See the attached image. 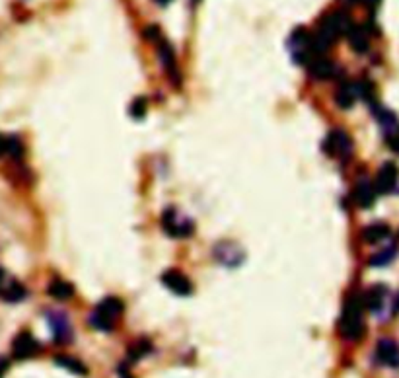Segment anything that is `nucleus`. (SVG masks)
<instances>
[{
	"mask_svg": "<svg viewBox=\"0 0 399 378\" xmlns=\"http://www.w3.org/2000/svg\"><path fill=\"white\" fill-rule=\"evenodd\" d=\"M213 258L220 261L224 267H237L242 261L246 260V254L234 242H220L213 249Z\"/></svg>",
	"mask_w": 399,
	"mask_h": 378,
	"instance_id": "423d86ee",
	"label": "nucleus"
},
{
	"mask_svg": "<svg viewBox=\"0 0 399 378\" xmlns=\"http://www.w3.org/2000/svg\"><path fill=\"white\" fill-rule=\"evenodd\" d=\"M121 314H123V301H119L117 296H108L88 316V324L99 332H111L117 325Z\"/></svg>",
	"mask_w": 399,
	"mask_h": 378,
	"instance_id": "f03ea898",
	"label": "nucleus"
},
{
	"mask_svg": "<svg viewBox=\"0 0 399 378\" xmlns=\"http://www.w3.org/2000/svg\"><path fill=\"white\" fill-rule=\"evenodd\" d=\"M6 370H8V361H6V359H0V378L4 377Z\"/></svg>",
	"mask_w": 399,
	"mask_h": 378,
	"instance_id": "cd10ccee",
	"label": "nucleus"
},
{
	"mask_svg": "<svg viewBox=\"0 0 399 378\" xmlns=\"http://www.w3.org/2000/svg\"><path fill=\"white\" fill-rule=\"evenodd\" d=\"M146 113V100L144 97H137L133 104H130V115L135 119H142Z\"/></svg>",
	"mask_w": 399,
	"mask_h": 378,
	"instance_id": "b1692460",
	"label": "nucleus"
},
{
	"mask_svg": "<svg viewBox=\"0 0 399 378\" xmlns=\"http://www.w3.org/2000/svg\"><path fill=\"white\" fill-rule=\"evenodd\" d=\"M353 195H355L356 205L360 207V209H370V207L374 205L378 193L374 184H370L368 180H360V182L355 185V193Z\"/></svg>",
	"mask_w": 399,
	"mask_h": 378,
	"instance_id": "2eb2a0df",
	"label": "nucleus"
},
{
	"mask_svg": "<svg viewBox=\"0 0 399 378\" xmlns=\"http://www.w3.org/2000/svg\"><path fill=\"white\" fill-rule=\"evenodd\" d=\"M47 292L53 296L55 301H68L75 296V287L70 283L63 281V279H53L47 287Z\"/></svg>",
	"mask_w": 399,
	"mask_h": 378,
	"instance_id": "6ab92c4d",
	"label": "nucleus"
},
{
	"mask_svg": "<svg viewBox=\"0 0 399 378\" xmlns=\"http://www.w3.org/2000/svg\"><path fill=\"white\" fill-rule=\"evenodd\" d=\"M308 70H310V75L313 78H318V80H329V78H333L335 73H337V66L335 63L327 57V55H315L312 57L308 63Z\"/></svg>",
	"mask_w": 399,
	"mask_h": 378,
	"instance_id": "9d476101",
	"label": "nucleus"
},
{
	"mask_svg": "<svg viewBox=\"0 0 399 378\" xmlns=\"http://www.w3.org/2000/svg\"><path fill=\"white\" fill-rule=\"evenodd\" d=\"M55 365H59V367L66 368L68 372H72V375H78V377H86L88 375V368L75 359V357H68V355H57L55 357Z\"/></svg>",
	"mask_w": 399,
	"mask_h": 378,
	"instance_id": "aec40b11",
	"label": "nucleus"
},
{
	"mask_svg": "<svg viewBox=\"0 0 399 378\" xmlns=\"http://www.w3.org/2000/svg\"><path fill=\"white\" fill-rule=\"evenodd\" d=\"M324 149L327 154L337 156L339 160H347L353 154V141L343 129H333L327 135Z\"/></svg>",
	"mask_w": 399,
	"mask_h": 378,
	"instance_id": "39448f33",
	"label": "nucleus"
},
{
	"mask_svg": "<svg viewBox=\"0 0 399 378\" xmlns=\"http://www.w3.org/2000/svg\"><path fill=\"white\" fill-rule=\"evenodd\" d=\"M162 227L166 234L172 238H189L193 234V223L189 218L182 216L173 207L166 209L162 215Z\"/></svg>",
	"mask_w": 399,
	"mask_h": 378,
	"instance_id": "7ed1b4c3",
	"label": "nucleus"
},
{
	"mask_svg": "<svg viewBox=\"0 0 399 378\" xmlns=\"http://www.w3.org/2000/svg\"><path fill=\"white\" fill-rule=\"evenodd\" d=\"M119 375H121V378H130V370L127 363H123V365L119 367Z\"/></svg>",
	"mask_w": 399,
	"mask_h": 378,
	"instance_id": "bb28decb",
	"label": "nucleus"
},
{
	"mask_svg": "<svg viewBox=\"0 0 399 378\" xmlns=\"http://www.w3.org/2000/svg\"><path fill=\"white\" fill-rule=\"evenodd\" d=\"M386 141H388L389 149L399 154V127H396V129H391L386 133Z\"/></svg>",
	"mask_w": 399,
	"mask_h": 378,
	"instance_id": "393cba45",
	"label": "nucleus"
},
{
	"mask_svg": "<svg viewBox=\"0 0 399 378\" xmlns=\"http://www.w3.org/2000/svg\"><path fill=\"white\" fill-rule=\"evenodd\" d=\"M47 324L51 328V334H53V339L57 343H61V346L70 343L72 325H70V318L63 310H49L47 312Z\"/></svg>",
	"mask_w": 399,
	"mask_h": 378,
	"instance_id": "20e7f679",
	"label": "nucleus"
},
{
	"mask_svg": "<svg viewBox=\"0 0 399 378\" xmlns=\"http://www.w3.org/2000/svg\"><path fill=\"white\" fill-rule=\"evenodd\" d=\"M4 152H6V139H4V137L0 135V156H2Z\"/></svg>",
	"mask_w": 399,
	"mask_h": 378,
	"instance_id": "c85d7f7f",
	"label": "nucleus"
},
{
	"mask_svg": "<svg viewBox=\"0 0 399 378\" xmlns=\"http://www.w3.org/2000/svg\"><path fill=\"white\" fill-rule=\"evenodd\" d=\"M388 299V287L386 285H372L364 294H362V304L370 312H380Z\"/></svg>",
	"mask_w": 399,
	"mask_h": 378,
	"instance_id": "ddd939ff",
	"label": "nucleus"
},
{
	"mask_svg": "<svg viewBox=\"0 0 399 378\" xmlns=\"http://www.w3.org/2000/svg\"><path fill=\"white\" fill-rule=\"evenodd\" d=\"M162 283L175 294H179V296H187V294H191L193 291V285L191 281L185 277L182 271L177 270H168L164 271L162 275Z\"/></svg>",
	"mask_w": 399,
	"mask_h": 378,
	"instance_id": "9b49d317",
	"label": "nucleus"
},
{
	"mask_svg": "<svg viewBox=\"0 0 399 378\" xmlns=\"http://www.w3.org/2000/svg\"><path fill=\"white\" fill-rule=\"evenodd\" d=\"M399 312V296L396 299V304H393V314H398Z\"/></svg>",
	"mask_w": 399,
	"mask_h": 378,
	"instance_id": "7c9ffc66",
	"label": "nucleus"
},
{
	"mask_svg": "<svg viewBox=\"0 0 399 378\" xmlns=\"http://www.w3.org/2000/svg\"><path fill=\"white\" fill-rule=\"evenodd\" d=\"M26 287H23L22 283L14 281V279H6L4 283V287H2V291H0V296L6 301V303H20L26 299Z\"/></svg>",
	"mask_w": 399,
	"mask_h": 378,
	"instance_id": "f3484780",
	"label": "nucleus"
},
{
	"mask_svg": "<svg viewBox=\"0 0 399 378\" xmlns=\"http://www.w3.org/2000/svg\"><path fill=\"white\" fill-rule=\"evenodd\" d=\"M396 254H398V248H396V246L382 249V252H378V254H374V256L370 258V265H374V267H384V265H388V263H391V261L396 260Z\"/></svg>",
	"mask_w": 399,
	"mask_h": 378,
	"instance_id": "4be33fe9",
	"label": "nucleus"
},
{
	"mask_svg": "<svg viewBox=\"0 0 399 378\" xmlns=\"http://www.w3.org/2000/svg\"><path fill=\"white\" fill-rule=\"evenodd\" d=\"M158 57H160V61H162V66L166 68V73L168 76L172 78L175 84H179V68H177V61H175V55H173L172 45L168 44L166 39H160L158 44Z\"/></svg>",
	"mask_w": 399,
	"mask_h": 378,
	"instance_id": "f8f14e48",
	"label": "nucleus"
},
{
	"mask_svg": "<svg viewBox=\"0 0 399 378\" xmlns=\"http://www.w3.org/2000/svg\"><path fill=\"white\" fill-rule=\"evenodd\" d=\"M152 351V343L148 339H139L129 347V363H139L142 357H146Z\"/></svg>",
	"mask_w": 399,
	"mask_h": 378,
	"instance_id": "412c9836",
	"label": "nucleus"
},
{
	"mask_svg": "<svg viewBox=\"0 0 399 378\" xmlns=\"http://www.w3.org/2000/svg\"><path fill=\"white\" fill-rule=\"evenodd\" d=\"M4 283H6V275H4V271L0 270V291H2V287H4Z\"/></svg>",
	"mask_w": 399,
	"mask_h": 378,
	"instance_id": "c756f323",
	"label": "nucleus"
},
{
	"mask_svg": "<svg viewBox=\"0 0 399 378\" xmlns=\"http://www.w3.org/2000/svg\"><path fill=\"white\" fill-rule=\"evenodd\" d=\"M356 97H358V92H356V84L355 82H349V80H343L337 92H335V102L337 106L343 109H349L355 106Z\"/></svg>",
	"mask_w": 399,
	"mask_h": 378,
	"instance_id": "dca6fc26",
	"label": "nucleus"
},
{
	"mask_svg": "<svg viewBox=\"0 0 399 378\" xmlns=\"http://www.w3.org/2000/svg\"><path fill=\"white\" fill-rule=\"evenodd\" d=\"M144 37L148 39V41H152V44L156 45L160 39H162V33H160V30L156 28V26H148L146 30H144Z\"/></svg>",
	"mask_w": 399,
	"mask_h": 378,
	"instance_id": "a878e982",
	"label": "nucleus"
},
{
	"mask_svg": "<svg viewBox=\"0 0 399 378\" xmlns=\"http://www.w3.org/2000/svg\"><path fill=\"white\" fill-rule=\"evenodd\" d=\"M339 334L347 341H358L364 335V304L362 294L351 292L343 303V312L339 318Z\"/></svg>",
	"mask_w": 399,
	"mask_h": 378,
	"instance_id": "f257e3e1",
	"label": "nucleus"
},
{
	"mask_svg": "<svg viewBox=\"0 0 399 378\" xmlns=\"http://www.w3.org/2000/svg\"><path fill=\"white\" fill-rule=\"evenodd\" d=\"M347 37H349V45H351L353 51H356L358 55L367 53L368 47H370V35H368V32L362 26L353 23L349 28V32H347Z\"/></svg>",
	"mask_w": 399,
	"mask_h": 378,
	"instance_id": "4468645a",
	"label": "nucleus"
},
{
	"mask_svg": "<svg viewBox=\"0 0 399 378\" xmlns=\"http://www.w3.org/2000/svg\"><path fill=\"white\" fill-rule=\"evenodd\" d=\"M376 361L382 367L399 368V343L384 337L376 343Z\"/></svg>",
	"mask_w": 399,
	"mask_h": 378,
	"instance_id": "1a4fd4ad",
	"label": "nucleus"
},
{
	"mask_svg": "<svg viewBox=\"0 0 399 378\" xmlns=\"http://www.w3.org/2000/svg\"><path fill=\"white\" fill-rule=\"evenodd\" d=\"M39 351H41V346H39V341L30 332H20V334L16 335V339L12 341V355L18 361L32 359Z\"/></svg>",
	"mask_w": 399,
	"mask_h": 378,
	"instance_id": "0eeeda50",
	"label": "nucleus"
},
{
	"mask_svg": "<svg viewBox=\"0 0 399 378\" xmlns=\"http://www.w3.org/2000/svg\"><path fill=\"white\" fill-rule=\"evenodd\" d=\"M389 234H391V230H389L386 223H372V225H368V227L362 230V240H364L367 244H378V242L386 240Z\"/></svg>",
	"mask_w": 399,
	"mask_h": 378,
	"instance_id": "a211bd4d",
	"label": "nucleus"
},
{
	"mask_svg": "<svg viewBox=\"0 0 399 378\" xmlns=\"http://www.w3.org/2000/svg\"><path fill=\"white\" fill-rule=\"evenodd\" d=\"M398 182H399V168L393 162H386L376 173V182H374L376 193L380 195L391 193V191L398 187Z\"/></svg>",
	"mask_w": 399,
	"mask_h": 378,
	"instance_id": "6e6552de",
	"label": "nucleus"
},
{
	"mask_svg": "<svg viewBox=\"0 0 399 378\" xmlns=\"http://www.w3.org/2000/svg\"><path fill=\"white\" fill-rule=\"evenodd\" d=\"M6 152L10 154L14 160H22L23 144L18 137H8L6 139Z\"/></svg>",
	"mask_w": 399,
	"mask_h": 378,
	"instance_id": "5701e85b",
	"label": "nucleus"
}]
</instances>
